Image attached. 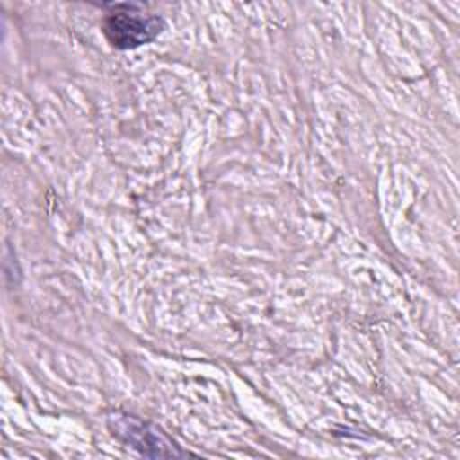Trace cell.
I'll return each instance as SVG.
<instances>
[{
  "label": "cell",
  "instance_id": "obj_2",
  "mask_svg": "<svg viewBox=\"0 0 460 460\" xmlns=\"http://www.w3.org/2000/svg\"><path fill=\"white\" fill-rule=\"evenodd\" d=\"M111 433L146 456H183L185 453L156 426L133 415L115 413L108 419Z\"/></svg>",
  "mask_w": 460,
  "mask_h": 460
},
{
  "label": "cell",
  "instance_id": "obj_1",
  "mask_svg": "<svg viewBox=\"0 0 460 460\" xmlns=\"http://www.w3.org/2000/svg\"><path fill=\"white\" fill-rule=\"evenodd\" d=\"M164 29V20L155 14H146L131 4H117L106 13L102 31L106 40L115 49H135L155 40Z\"/></svg>",
  "mask_w": 460,
  "mask_h": 460
}]
</instances>
